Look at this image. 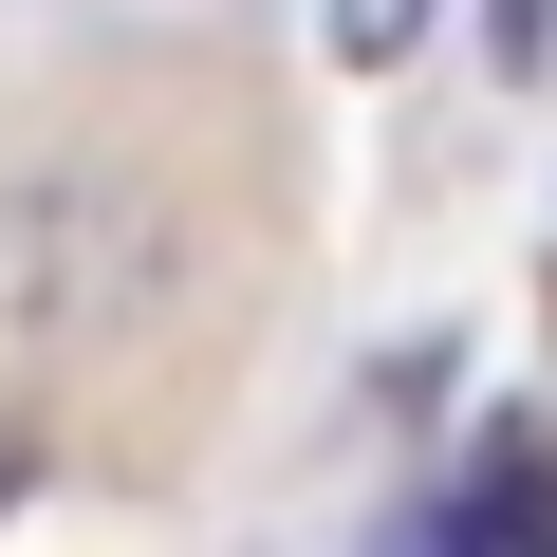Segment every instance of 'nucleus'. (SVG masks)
Listing matches in <instances>:
<instances>
[{"label":"nucleus","instance_id":"f257e3e1","mask_svg":"<svg viewBox=\"0 0 557 557\" xmlns=\"http://www.w3.org/2000/svg\"><path fill=\"white\" fill-rule=\"evenodd\" d=\"M428 38V0H335V57H409Z\"/></svg>","mask_w":557,"mask_h":557},{"label":"nucleus","instance_id":"f03ea898","mask_svg":"<svg viewBox=\"0 0 557 557\" xmlns=\"http://www.w3.org/2000/svg\"><path fill=\"white\" fill-rule=\"evenodd\" d=\"M0 502H20V446H0Z\"/></svg>","mask_w":557,"mask_h":557}]
</instances>
